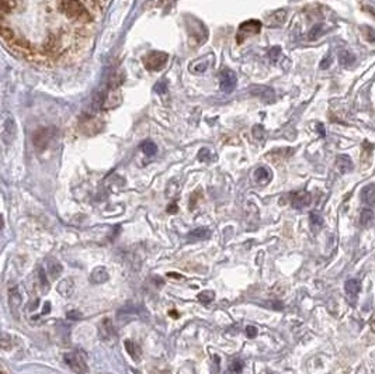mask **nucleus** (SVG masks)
Returning a JSON list of instances; mask_svg holds the SVG:
<instances>
[{"label":"nucleus","mask_w":375,"mask_h":374,"mask_svg":"<svg viewBox=\"0 0 375 374\" xmlns=\"http://www.w3.org/2000/svg\"><path fill=\"white\" fill-rule=\"evenodd\" d=\"M309 224L310 228H312L313 231H319V228L323 224V220H322V217L319 216V214H316V213H310Z\"/></svg>","instance_id":"f3484780"},{"label":"nucleus","mask_w":375,"mask_h":374,"mask_svg":"<svg viewBox=\"0 0 375 374\" xmlns=\"http://www.w3.org/2000/svg\"><path fill=\"white\" fill-rule=\"evenodd\" d=\"M243 369V363L240 360H232L230 365H229V372L233 374H239Z\"/></svg>","instance_id":"412c9836"},{"label":"nucleus","mask_w":375,"mask_h":374,"mask_svg":"<svg viewBox=\"0 0 375 374\" xmlns=\"http://www.w3.org/2000/svg\"><path fill=\"white\" fill-rule=\"evenodd\" d=\"M65 363L68 366L71 367V370H74L75 373L77 374H84L87 372V363H86V360L83 358L80 353H77V352H69V353H66L65 356Z\"/></svg>","instance_id":"f03ea898"},{"label":"nucleus","mask_w":375,"mask_h":374,"mask_svg":"<svg viewBox=\"0 0 375 374\" xmlns=\"http://www.w3.org/2000/svg\"><path fill=\"white\" fill-rule=\"evenodd\" d=\"M214 299H215V293H214V291H203V293L198 294V299L205 302V304L211 302Z\"/></svg>","instance_id":"aec40b11"},{"label":"nucleus","mask_w":375,"mask_h":374,"mask_svg":"<svg viewBox=\"0 0 375 374\" xmlns=\"http://www.w3.org/2000/svg\"><path fill=\"white\" fill-rule=\"evenodd\" d=\"M246 333H247L249 338H254V336L257 335V329H256L254 326H247V328H246Z\"/></svg>","instance_id":"393cba45"},{"label":"nucleus","mask_w":375,"mask_h":374,"mask_svg":"<svg viewBox=\"0 0 375 374\" xmlns=\"http://www.w3.org/2000/svg\"><path fill=\"white\" fill-rule=\"evenodd\" d=\"M80 316H82V312H80V311H77V309L68 311V312H66V318H69V319H79Z\"/></svg>","instance_id":"5701e85b"},{"label":"nucleus","mask_w":375,"mask_h":374,"mask_svg":"<svg viewBox=\"0 0 375 374\" xmlns=\"http://www.w3.org/2000/svg\"><path fill=\"white\" fill-rule=\"evenodd\" d=\"M144 152L149 156H152L156 153V147L152 142H147V144H144Z\"/></svg>","instance_id":"4be33fe9"},{"label":"nucleus","mask_w":375,"mask_h":374,"mask_svg":"<svg viewBox=\"0 0 375 374\" xmlns=\"http://www.w3.org/2000/svg\"><path fill=\"white\" fill-rule=\"evenodd\" d=\"M38 276H40V280H41L42 286H47V284H48V280H47V275H45V270H44V269H40Z\"/></svg>","instance_id":"b1692460"},{"label":"nucleus","mask_w":375,"mask_h":374,"mask_svg":"<svg viewBox=\"0 0 375 374\" xmlns=\"http://www.w3.org/2000/svg\"><path fill=\"white\" fill-rule=\"evenodd\" d=\"M21 304H23V296H21L20 289L17 286L10 287V290H8V305H10V309L14 314H17V311H18V308L21 307Z\"/></svg>","instance_id":"20e7f679"},{"label":"nucleus","mask_w":375,"mask_h":374,"mask_svg":"<svg viewBox=\"0 0 375 374\" xmlns=\"http://www.w3.org/2000/svg\"><path fill=\"white\" fill-rule=\"evenodd\" d=\"M107 280H108V273H107L106 267H96L90 276V282L93 284H103Z\"/></svg>","instance_id":"1a4fd4ad"},{"label":"nucleus","mask_w":375,"mask_h":374,"mask_svg":"<svg viewBox=\"0 0 375 374\" xmlns=\"http://www.w3.org/2000/svg\"><path fill=\"white\" fill-rule=\"evenodd\" d=\"M361 199H363V201L367 206L375 204V184H368V186H366L363 189V191H361Z\"/></svg>","instance_id":"9d476101"},{"label":"nucleus","mask_w":375,"mask_h":374,"mask_svg":"<svg viewBox=\"0 0 375 374\" xmlns=\"http://www.w3.org/2000/svg\"><path fill=\"white\" fill-rule=\"evenodd\" d=\"M167 55L164 52H150L148 55L147 58L144 59V64L148 69H152V71H156V69H160L163 68V65L167 62Z\"/></svg>","instance_id":"7ed1b4c3"},{"label":"nucleus","mask_w":375,"mask_h":374,"mask_svg":"<svg viewBox=\"0 0 375 374\" xmlns=\"http://www.w3.org/2000/svg\"><path fill=\"white\" fill-rule=\"evenodd\" d=\"M371 329H373V331L375 332V318L373 319V322H371Z\"/></svg>","instance_id":"a878e982"},{"label":"nucleus","mask_w":375,"mask_h":374,"mask_svg":"<svg viewBox=\"0 0 375 374\" xmlns=\"http://www.w3.org/2000/svg\"><path fill=\"white\" fill-rule=\"evenodd\" d=\"M58 293L65 297V299H71L75 293V284L72 279H65L58 284Z\"/></svg>","instance_id":"423d86ee"},{"label":"nucleus","mask_w":375,"mask_h":374,"mask_svg":"<svg viewBox=\"0 0 375 374\" xmlns=\"http://www.w3.org/2000/svg\"><path fill=\"white\" fill-rule=\"evenodd\" d=\"M344 290L349 296H357L361 290V284L357 279H351V280H347L346 284H344Z\"/></svg>","instance_id":"9b49d317"},{"label":"nucleus","mask_w":375,"mask_h":374,"mask_svg":"<svg viewBox=\"0 0 375 374\" xmlns=\"http://www.w3.org/2000/svg\"><path fill=\"white\" fill-rule=\"evenodd\" d=\"M339 61H340V65H342V67H350L351 64L354 62V57L351 55L350 52L343 51L342 54L339 55Z\"/></svg>","instance_id":"a211bd4d"},{"label":"nucleus","mask_w":375,"mask_h":374,"mask_svg":"<svg viewBox=\"0 0 375 374\" xmlns=\"http://www.w3.org/2000/svg\"><path fill=\"white\" fill-rule=\"evenodd\" d=\"M337 167H339V170L342 173H347L353 169V162L347 155H342V156L337 158Z\"/></svg>","instance_id":"f8f14e48"},{"label":"nucleus","mask_w":375,"mask_h":374,"mask_svg":"<svg viewBox=\"0 0 375 374\" xmlns=\"http://www.w3.org/2000/svg\"><path fill=\"white\" fill-rule=\"evenodd\" d=\"M373 217H374L373 211H371V210H368V208H366V210H363V211H361L360 223H361V225H368L371 221H373Z\"/></svg>","instance_id":"6ab92c4d"},{"label":"nucleus","mask_w":375,"mask_h":374,"mask_svg":"<svg viewBox=\"0 0 375 374\" xmlns=\"http://www.w3.org/2000/svg\"><path fill=\"white\" fill-rule=\"evenodd\" d=\"M254 179H256L257 183L267 184L270 182V179H271V173H270L266 167H259V169L256 170V173H254Z\"/></svg>","instance_id":"4468645a"},{"label":"nucleus","mask_w":375,"mask_h":374,"mask_svg":"<svg viewBox=\"0 0 375 374\" xmlns=\"http://www.w3.org/2000/svg\"><path fill=\"white\" fill-rule=\"evenodd\" d=\"M210 235H211V232L207 228H196L194 231L190 232V238H194V239H208Z\"/></svg>","instance_id":"dca6fc26"},{"label":"nucleus","mask_w":375,"mask_h":374,"mask_svg":"<svg viewBox=\"0 0 375 374\" xmlns=\"http://www.w3.org/2000/svg\"><path fill=\"white\" fill-rule=\"evenodd\" d=\"M45 272L48 273L51 279H57L62 273V265L58 260L47 259L45 260Z\"/></svg>","instance_id":"0eeeda50"},{"label":"nucleus","mask_w":375,"mask_h":374,"mask_svg":"<svg viewBox=\"0 0 375 374\" xmlns=\"http://www.w3.org/2000/svg\"><path fill=\"white\" fill-rule=\"evenodd\" d=\"M287 13L284 10H278L276 11L274 14H271L269 18V25L270 27H278V25H281L284 23V20H286Z\"/></svg>","instance_id":"2eb2a0df"},{"label":"nucleus","mask_w":375,"mask_h":374,"mask_svg":"<svg viewBox=\"0 0 375 374\" xmlns=\"http://www.w3.org/2000/svg\"><path fill=\"white\" fill-rule=\"evenodd\" d=\"M235 84H236V76L233 72H230V71H224L222 72V75H221V87H222V90H232L233 87H235Z\"/></svg>","instance_id":"39448f33"},{"label":"nucleus","mask_w":375,"mask_h":374,"mask_svg":"<svg viewBox=\"0 0 375 374\" xmlns=\"http://www.w3.org/2000/svg\"><path fill=\"white\" fill-rule=\"evenodd\" d=\"M110 0H1V37L23 58L54 67L89 45Z\"/></svg>","instance_id":"f257e3e1"},{"label":"nucleus","mask_w":375,"mask_h":374,"mask_svg":"<svg viewBox=\"0 0 375 374\" xmlns=\"http://www.w3.org/2000/svg\"><path fill=\"white\" fill-rule=\"evenodd\" d=\"M310 197L309 193H306V191H301V193H298V194H295L293 199V206L294 208H303L306 207V206H309L310 204Z\"/></svg>","instance_id":"6e6552de"},{"label":"nucleus","mask_w":375,"mask_h":374,"mask_svg":"<svg viewBox=\"0 0 375 374\" xmlns=\"http://www.w3.org/2000/svg\"><path fill=\"white\" fill-rule=\"evenodd\" d=\"M124 345H125V349L130 353L131 358L138 362L139 359H141V349H139L138 345L132 341H125L124 342Z\"/></svg>","instance_id":"ddd939ff"}]
</instances>
